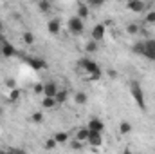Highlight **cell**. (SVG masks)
I'll return each instance as SVG.
<instances>
[{
    "instance_id": "17",
    "label": "cell",
    "mask_w": 155,
    "mask_h": 154,
    "mask_svg": "<svg viewBox=\"0 0 155 154\" xmlns=\"http://www.w3.org/2000/svg\"><path fill=\"white\" fill-rule=\"evenodd\" d=\"M92 147H96V149H99L101 145H103V134H88V140H87Z\"/></svg>"
},
{
    "instance_id": "11",
    "label": "cell",
    "mask_w": 155,
    "mask_h": 154,
    "mask_svg": "<svg viewBox=\"0 0 155 154\" xmlns=\"http://www.w3.org/2000/svg\"><path fill=\"white\" fill-rule=\"evenodd\" d=\"M90 15V5L87 2H78L76 4V16L81 20H87Z\"/></svg>"
},
{
    "instance_id": "10",
    "label": "cell",
    "mask_w": 155,
    "mask_h": 154,
    "mask_svg": "<svg viewBox=\"0 0 155 154\" xmlns=\"http://www.w3.org/2000/svg\"><path fill=\"white\" fill-rule=\"evenodd\" d=\"M126 7L132 11V13H144L148 9V5L143 2V0H128L126 2Z\"/></svg>"
},
{
    "instance_id": "32",
    "label": "cell",
    "mask_w": 155,
    "mask_h": 154,
    "mask_svg": "<svg viewBox=\"0 0 155 154\" xmlns=\"http://www.w3.org/2000/svg\"><path fill=\"white\" fill-rule=\"evenodd\" d=\"M123 154H134V152H132L130 149H126V151H124V152H123Z\"/></svg>"
},
{
    "instance_id": "15",
    "label": "cell",
    "mask_w": 155,
    "mask_h": 154,
    "mask_svg": "<svg viewBox=\"0 0 155 154\" xmlns=\"http://www.w3.org/2000/svg\"><path fill=\"white\" fill-rule=\"evenodd\" d=\"M36 7H38L40 13H43V15H49L52 11V4L49 0H40V2H36Z\"/></svg>"
},
{
    "instance_id": "31",
    "label": "cell",
    "mask_w": 155,
    "mask_h": 154,
    "mask_svg": "<svg viewBox=\"0 0 155 154\" xmlns=\"http://www.w3.org/2000/svg\"><path fill=\"white\" fill-rule=\"evenodd\" d=\"M0 42H4V35H2V24H0Z\"/></svg>"
},
{
    "instance_id": "30",
    "label": "cell",
    "mask_w": 155,
    "mask_h": 154,
    "mask_svg": "<svg viewBox=\"0 0 155 154\" xmlns=\"http://www.w3.org/2000/svg\"><path fill=\"white\" fill-rule=\"evenodd\" d=\"M81 147H83V143H79L78 140H72V142H71V149H74V151H79Z\"/></svg>"
},
{
    "instance_id": "1",
    "label": "cell",
    "mask_w": 155,
    "mask_h": 154,
    "mask_svg": "<svg viewBox=\"0 0 155 154\" xmlns=\"http://www.w3.org/2000/svg\"><path fill=\"white\" fill-rule=\"evenodd\" d=\"M134 51L137 54H143L144 58L148 60H153L155 62V40L153 38H148V40H143V42H137L134 45Z\"/></svg>"
},
{
    "instance_id": "3",
    "label": "cell",
    "mask_w": 155,
    "mask_h": 154,
    "mask_svg": "<svg viewBox=\"0 0 155 154\" xmlns=\"http://www.w3.org/2000/svg\"><path fill=\"white\" fill-rule=\"evenodd\" d=\"M67 31H69L71 35H74V37H79V35L85 31V20L78 18L76 15L71 16V18L67 20Z\"/></svg>"
},
{
    "instance_id": "14",
    "label": "cell",
    "mask_w": 155,
    "mask_h": 154,
    "mask_svg": "<svg viewBox=\"0 0 155 154\" xmlns=\"http://www.w3.org/2000/svg\"><path fill=\"white\" fill-rule=\"evenodd\" d=\"M29 65H31L35 71H40V69H45V67H47V64H45L43 58H40V56H33V58H29Z\"/></svg>"
},
{
    "instance_id": "13",
    "label": "cell",
    "mask_w": 155,
    "mask_h": 154,
    "mask_svg": "<svg viewBox=\"0 0 155 154\" xmlns=\"http://www.w3.org/2000/svg\"><path fill=\"white\" fill-rule=\"evenodd\" d=\"M88 134H90V132H88L87 125H85V127H78L76 129V138H74V140H78L79 143H85V142L88 140Z\"/></svg>"
},
{
    "instance_id": "4",
    "label": "cell",
    "mask_w": 155,
    "mask_h": 154,
    "mask_svg": "<svg viewBox=\"0 0 155 154\" xmlns=\"http://www.w3.org/2000/svg\"><path fill=\"white\" fill-rule=\"evenodd\" d=\"M130 93H132V98L135 100V103L139 105V109H146V103H144V93H143V87L137 83V82H132L130 83Z\"/></svg>"
},
{
    "instance_id": "8",
    "label": "cell",
    "mask_w": 155,
    "mask_h": 154,
    "mask_svg": "<svg viewBox=\"0 0 155 154\" xmlns=\"http://www.w3.org/2000/svg\"><path fill=\"white\" fill-rule=\"evenodd\" d=\"M47 31L51 33V35H60L61 33V20L60 18H56V16H52V18H49L47 20Z\"/></svg>"
},
{
    "instance_id": "6",
    "label": "cell",
    "mask_w": 155,
    "mask_h": 154,
    "mask_svg": "<svg viewBox=\"0 0 155 154\" xmlns=\"http://www.w3.org/2000/svg\"><path fill=\"white\" fill-rule=\"evenodd\" d=\"M107 37V26L105 24H96L94 27H92V31H90V40H94V42H103Z\"/></svg>"
},
{
    "instance_id": "29",
    "label": "cell",
    "mask_w": 155,
    "mask_h": 154,
    "mask_svg": "<svg viewBox=\"0 0 155 154\" xmlns=\"http://www.w3.org/2000/svg\"><path fill=\"white\" fill-rule=\"evenodd\" d=\"M33 91H35V94H43V83L41 82H36L35 87H33Z\"/></svg>"
},
{
    "instance_id": "24",
    "label": "cell",
    "mask_w": 155,
    "mask_h": 154,
    "mask_svg": "<svg viewBox=\"0 0 155 154\" xmlns=\"http://www.w3.org/2000/svg\"><path fill=\"white\" fill-rule=\"evenodd\" d=\"M41 107L51 111V109H54V107H58V105H56V100H54V98H47V96H43V100H41Z\"/></svg>"
},
{
    "instance_id": "19",
    "label": "cell",
    "mask_w": 155,
    "mask_h": 154,
    "mask_svg": "<svg viewBox=\"0 0 155 154\" xmlns=\"http://www.w3.org/2000/svg\"><path fill=\"white\" fill-rule=\"evenodd\" d=\"M139 31H141V24H137V22H130V24H126V35L135 37V35H139Z\"/></svg>"
},
{
    "instance_id": "20",
    "label": "cell",
    "mask_w": 155,
    "mask_h": 154,
    "mask_svg": "<svg viewBox=\"0 0 155 154\" xmlns=\"http://www.w3.org/2000/svg\"><path fill=\"white\" fill-rule=\"evenodd\" d=\"M119 134H130L132 131H134V125L130 123V121H126V120H123V121H119Z\"/></svg>"
},
{
    "instance_id": "5",
    "label": "cell",
    "mask_w": 155,
    "mask_h": 154,
    "mask_svg": "<svg viewBox=\"0 0 155 154\" xmlns=\"http://www.w3.org/2000/svg\"><path fill=\"white\" fill-rule=\"evenodd\" d=\"M16 47L9 42V40H4V42H0V54H2V58H5V60H11V58H15L16 56Z\"/></svg>"
},
{
    "instance_id": "26",
    "label": "cell",
    "mask_w": 155,
    "mask_h": 154,
    "mask_svg": "<svg viewBox=\"0 0 155 154\" xmlns=\"http://www.w3.org/2000/svg\"><path fill=\"white\" fill-rule=\"evenodd\" d=\"M144 24H155V11L153 9H148L146 15H144Z\"/></svg>"
},
{
    "instance_id": "23",
    "label": "cell",
    "mask_w": 155,
    "mask_h": 154,
    "mask_svg": "<svg viewBox=\"0 0 155 154\" xmlns=\"http://www.w3.org/2000/svg\"><path fill=\"white\" fill-rule=\"evenodd\" d=\"M22 40H24L25 45H33L35 40H36V37H35V33H31V31H24V33H22Z\"/></svg>"
},
{
    "instance_id": "27",
    "label": "cell",
    "mask_w": 155,
    "mask_h": 154,
    "mask_svg": "<svg viewBox=\"0 0 155 154\" xmlns=\"http://www.w3.org/2000/svg\"><path fill=\"white\" fill-rule=\"evenodd\" d=\"M31 121H33V123H41V121H43V113H41V111L31 113Z\"/></svg>"
},
{
    "instance_id": "21",
    "label": "cell",
    "mask_w": 155,
    "mask_h": 154,
    "mask_svg": "<svg viewBox=\"0 0 155 154\" xmlns=\"http://www.w3.org/2000/svg\"><path fill=\"white\" fill-rule=\"evenodd\" d=\"M97 49H99V44L94 42V40H88V42L85 44V51H87V54H96Z\"/></svg>"
},
{
    "instance_id": "2",
    "label": "cell",
    "mask_w": 155,
    "mask_h": 154,
    "mask_svg": "<svg viewBox=\"0 0 155 154\" xmlns=\"http://www.w3.org/2000/svg\"><path fill=\"white\" fill-rule=\"evenodd\" d=\"M78 65H79V69H81L83 73H87L90 78H99L101 76V67H99L97 62H94L90 56L81 58V60L78 62Z\"/></svg>"
},
{
    "instance_id": "28",
    "label": "cell",
    "mask_w": 155,
    "mask_h": 154,
    "mask_svg": "<svg viewBox=\"0 0 155 154\" xmlns=\"http://www.w3.org/2000/svg\"><path fill=\"white\" fill-rule=\"evenodd\" d=\"M4 85L7 87V91H13V89H16V80H15V78H7V80L4 82Z\"/></svg>"
},
{
    "instance_id": "9",
    "label": "cell",
    "mask_w": 155,
    "mask_h": 154,
    "mask_svg": "<svg viewBox=\"0 0 155 154\" xmlns=\"http://www.w3.org/2000/svg\"><path fill=\"white\" fill-rule=\"evenodd\" d=\"M58 91H60V87H58L56 82L49 80V82L43 83V96H47V98H54V96L58 94Z\"/></svg>"
},
{
    "instance_id": "25",
    "label": "cell",
    "mask_w": 155,
    "mask_h": 154,
    "mask_svg": "<svg viewBox=\"0 0 155 154\" xmlns=\"http://www.w3.org/2000/svg\"><path fill=\"white\" fill-rule=\"evenodd\" d=\"M56 147H58V143L54 142V138H47V140L43 142V149H45V151H54Z\"/></svg>"
},
{
    "instance_id": "7",
    "label": "cell",
    "mask_w": 155,
    "mask_h": 154,
    "mask_svg": "<svg viewBox=\"0 0 155 154\" xmlns=\"http://www.w3.org/2000/svg\"><path fill=\"white\" fill-rule=\"evenodd\" d=\"M87 129H88L90 134H103L105 123H103V120H99V118H90L88 123H87Z\"/></svg>"
},
{
    "instance_id": "12",
    "label": "cell",
    "mask_w": 155,
    "mask_h": 154,
    "mask_svg": "<svg viewBox=\"0 0 155 154\" xmlns=\"http://www.w3.org/2000/svg\"><path fill=\"white\" fill-rule=\"evenodd\" d=\"M52 138H54V142L58 145H67L69 143V132L67 131H56Z\"/></svg>"
},
{
    "instance_id": "33",
    "label": "cell",
    "mask_w": 155,
    "mask_h": 154,
    "mask_svg": "<svg viewBox=\"0 0 155 154\" xmlns=\"http://www.w3.org/2000/svg\"><path fill=\"white\" fill-rule=\"evenodd\" d=\"M152 9H153V11H155V2H153V7H152Z\"/></svg>"
},
{
    "instance_id": "22",
    "label": "cell",
    "mask_w": 155,
    "mask_h": 154,
    "mask_svg": "<svg viewBox=\"0 0 155 154\" xmlns=\"http://www.w3.org/2000/svg\"><path fill=\"white\" fill-rule=\"evenodd\" d=\"M74 102H76L78 105H85V103L88 102V96H87V93H83V91H78L76 94H74Z\"/></svg>"
},
{
    "instance_id": "18",
    "label": "cell",
    "mask_w": 155,
    "mask_h": 154,
    "mask_svg": "<svg viewBox=\"0 0 155 154\" xmlns=\"http://www.w3.org/2000/svg\"><path fill=\"white\" fill-rule=\"evenodd\" d=\"M54 100H56V105H63V103H67V100H69V93H67V89H60L58 94L54 96Z\"/></svg>"
},
{
    "instance_id": "16",
    "label": "cell",
    "mask_w": 155,
    "mask_h": 154,
    "mask_svg": "<svg viewBox=\"0 0 155 154\" xmlns=\"http://www.w3.org/2000/svg\"><path fill=\"white\" fill-rule=\"evenodd\" d=\"M7 102H11V103H16L20 98H22V91H20V87H16V89H13V91H7Z\"/></svg>"
}]
</instances>
